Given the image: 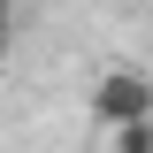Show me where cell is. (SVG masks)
Wrapping results in <instances>:
<instances>
[{
    "mask_svg": "<svg viewBox=\"0 0 153 153\" xmlns=\"http://www.w3.org/2000/svg\"><path fill=\"white\" fill-rule=\"evenodd\" d=\"M92 123L123 130V123H153V76L146 69H107L92 84Z\"/></svg>",
    "mask_w": 153,
    "mask_h": 153,
    "instance_id": "obj_1",
    "label": "cell"
},
{
    "mask_svg": "<svg viewBox=\"0 0 153 153\" xmlns=\"http://www.w3.org/2000/svg\"><path fill=\"white\" fill-rule=\"evenodd\" d=\"M107 153H153V123H123V130H107Z\"/></svg>",
    "mask_w": 153,
    "mask_h": 153,
    "instance_id": "obj_2",
    "label": "cell"
}]
</instances>
